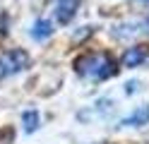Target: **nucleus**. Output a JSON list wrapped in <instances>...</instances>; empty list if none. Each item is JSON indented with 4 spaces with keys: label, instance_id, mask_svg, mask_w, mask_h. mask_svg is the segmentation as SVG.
<instances>
[{
    "label": "nucleus",
    "instance_id": "nucleus-1",
    "mask_svg": "<svg viewBox=\"0 0 149 144\" xmlns=\"http://www.w3.org/2000/svg\"><path fill=\"white\" fill-rule=\"evenodd\" d=\"M111 63L106 55H87V58H82V60H77V70L82 72H89V74H94V77H106V72L101 70V67H106V70L111 72Z\"/></svg>",
    "mask_w": 149,
    "mask_h": 144
},
{
    "label": "nucleus",
    "instance_id": "nucleus-2",
    "mask_svg": "<svg viewBox=\"0 0 149 144\" xmlns=\"http://www.w3.org/2000/svg\"><path fill=\"white\" fill-rule=\"evenodd\" d=\"M46 36H51V24H48V22H36V26H34V38H46Z\"/></svg>",
    "mask_w": 149,
    "mask_h": 144
},
{
    "label": "nucleus",
    "instance_id": "nucleus-3",
    "mask_svg": "<svg viewBox=\"0 0 149 144\" xmlns=\"http://www.w3.org/2000/svg\"><path fill=\"white\" fill-rule=\"evenodd\" d=\"M139 60H142V51H130V53L125 55V65H127V67H132V65L139 63Z\"/></svg>",
    "mask_w": 149,
    "mask_h": 144
},
{
    "label": "nucleus",
    "instance_id": "nucleus-4",
    "mask_svg": "<svg viewBox=\"0 0 149 144\" xmlns=\"http://www.w3.org/2000/svg\"><path fill=\"white\" fill-rule=\"evenodd\" d=\"M36 127V113H26V130H34Z\"/></svg>",
    "mask_w": 149,
    "mask_h": 144
}]
</instances>
